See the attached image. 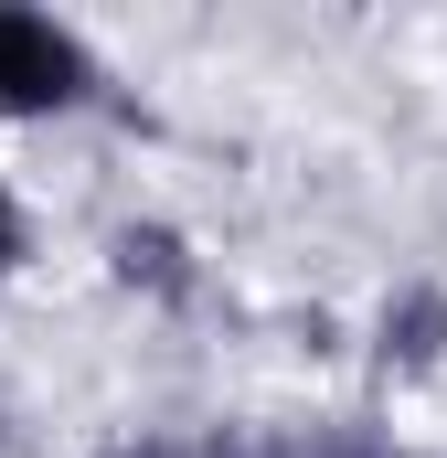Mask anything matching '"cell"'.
Returning a JSON list of instances; mask_svg holds the SVG:
<instances>
[{"label": "cell", "mask_w": 447, "mask_h": 458, "mask_svg": "<svg viewBox=\"0 0 447 458\" xmlns=\"http://www.w3.org/2000/svg\"><path fill=\"white\" fill-rule=\"evenodd\" d=\"M117 277H128V288H160V299H192L181 234H160V225H128V234H117Z\"/></svg>", "instance_id": "cell-2"}, {"label": "cell", "mask_w": 447, "mask_h": 458, "mask_svg": "<svg viewBox=\"0 0 447 458\" xmlns=\"http://www.w3.org/2000/svg\"><path fill=\"white\" fill-rule=\"evenodd\" d=\"M288 458H384V448H373L362 427H320V437H299Z\"/></svg>", "instance_id": "cell-5"}, {"label": "cell", "mask_w": 447, "mask_h": 458, "mask_svg": "<svg viewBox=\"0 0 447 458\" xmlns=\"http://www.w3.org/2000/svg\"><path fill=\"white\" fill-rule=\"evenodd\" d=\"M97 458H256V448L224 437V427H203V437H128V448H97Z\"/></svg>", "instance_id": "cell-4"}, {"label": "cell", "mask_w": 447, "mask_h": 458, "mask_svg": "<svg viewBox=\"0 0 447 458\" xmlns=\"http://www.w3.org/2000/svg\"><path fill=\"white\" fill-rule=\"evenodd\" d=\"M21 267V214H11V192H0V277Z\"/></svg>", "instance_id": "cell-6"}, {"label": "cell", "mask_w": 447, "mask_h": 458, "mask_svg": "<svg viewBox=\"0 0 447 458\" xmlns=\"http://www.w3.org/2000/svg\"><path fill=\"white\" fill-rule=\"evenodd\" d=\"M437 331H447V299H416L405 320H384V373H426L437 362Z\"/></svg>", "instance_id": "cell-3"}, {"label": "cell", "mask_w": 447, "mask_h": 458, "mask_svg": "<svg viewBox=\"0 0 447 458\" xmlns=\"http://www.w3.org/2000/svg\"><path fill=\"white\" fill-rule=\"evenodd\" d=\"M86 97H97V54L64 21L0 0V117H54V107H86Z\"/></svg>", "instance_id": "cell-1"}]
</instances>
